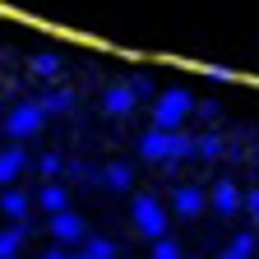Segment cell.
<instances>
[{"mask_svg":"<svg viewBox=\"0 0 259 259\" xmlns=\"http://www.w3.org/2000/svg\"><path fill=\"white\" fill-rule=\"evenodd\" d=\"M130 222H135V232L157 241V236H167V204L153 199V194H139L135 204H130Z\"/></svg>","mask_w":259,"mask_h":259,"instance_id":"6da1fadb","label":"cell"},{"mask_svg":"<svg viewBox=\"0 0 259 259\" xmlns=\"http://www.w3.org/2000/svg\"><path fill=\"white\" fill-rule=\"evenodd\" d=\"M190 107H194V93H190V88H167V93H157V102H153L157 130H181V120L190 116Z\"/></svg>","mask_w":259,"mask_h":259,"instance_id":"7a4b0ae2","label":"cell"},{"mask_svg":"<svg viewBox=\"0 0 259 259\" xmlns=\"http://www.w3.org/2000/svg\"><path fill=\"white\" fill-rule=\"evenodd\" d=\"M47 130V111L37 102H14L10 116H5V135L10 139H32V135H42Z\"/></svg>","mask_w":259,"mask_h":259,"instance_id":"3957f363","label":"cell"},{"mask_svg":"<svg viewBox=\"0 0 259 259\" xmlns=\"http://www.w3.org/2000/svg\"><path fill=\"white\" fill-rule=\"evenodd\" d=\"M47 232H51V241H56V245H79V241L88 236V227H83V218H79V213L60 208V213H51Z\"/></svg>","mask_w":259,"mask_h":259,"instance_id":"277c9868","label":"cell"},{"mask_svg":"<svg viewBox=\"0 0 259 259\" xmlns=\"http://www.w3.org/2000/svg\"><path fill=\"white\" fill-rule=\"evenodd\" d=\"M28 167H32V157L23 153V144H19V139H14L10 148H0V185H14Z\"/></svg>","mask_w":259,"mask_h":259,"instance_id":"5b68a950","label":"cell"},{"mask_svg":"<svg viewBox=\"0 0 259 259\" xmlns=\"http://www.w3.org/2000/svg\"><path fill=\"white\" fill-rule=\"evenodd\" d=\"M28 208H32V194L23 185H5V194H0V213H5L10 222H23Z\"/></svg>","mask_w":259,"mask_h":259,"instance_id":"8992f818","label":"cell"},{"mask_svg":"<svg viewBox=\"0 0 259 259\" xmlns=\"http://www.w3.org/2000/svg\"><path fill=\"white\" fill-rule=\"evenodd\" d=\"M102 107H107V116H130V111L139 107V97H135V88H130V83H111L107 97H102Z\"/></svg>","mask_w":259,"mask_h":259,"instance_id":"52a82bcc","label":"cell"},{"mask_svg":"<svg viewBox=\"0 0 259 259\" xmlns=\"http://www.w3.org/2000/svg\"><path fill=\"white\" fill-rule=\"evenodd\" d=\"M208 204H213L222 218H232V213L241 208V190H236V181H218L213 194H208Z\"/></svg>","mask_w":259,"mask_h":259,"instance_id":"ba28073f","label":"cell"},{"mask_svg":"<svg viewBox=\"0 0 259 259\" xmlns=\"http://www.w3.org/2000/svg\"><path fill=\"white\" fill-rule=\"evenodd\" d=\"M204 204H208V199H204V190H199V185H181V190L171 194V208H176L181 218H194Z\"/></svg>","mask_w":259,"mask_h":259,"instance_id":"9c48e42d","label":"cell"},{"mask_svg":"<svg viewBox=\"0 0 259 259\" xmlns=\"http://www.w3.org/2000/svg\"><path fill=\"white\" fill-rule=\"evenodd\" d=\"M97 185H107V190H130V185H135V167H130V162H107V171L97 176Z\"/></svg>","mask_w":259,"mask_h":259,"instance_id":"30bf717a","label":"cell"},{"mask_svg":"<svg viewBox=\"0 0 259 259\" xmlns=\"http://www.w3.org/2000/svg\"><path fill=\"white\" fill-rule=\"evenodd\" d=\"M28 241V222H10L5 232H0V259H14Z\"/></svg>","mask_w":259,"mask_h":259,"instance_id":"8fae6325","label":"cell"},{"mask_svg":"<svg viewBox=\"0 0 259 259\" xmlns=\"http://www.w3.org/2000/svg\"><path fill=\"white\" fill-rule=\"evenodd\" d=\"M37 204H42L47 213H60V208H70V190L56 185V181H47V185L37 190Z\"/></svg>","mask_w":259,"mask_h":259,"instance_id":"7c38bea8","label":"cell"},{"mask_svg":"<svg viewBox=\"0 0 259 259\" xmlns=\"http://www.w3.org/2000/svg\"><path fill=\"white\" fill-rule=\"evenodd\" d=\"M79 250L88 254V259H116L120 250H116V241H107V236H83L79 241Z\"/></svg>","mask_w":259,"mask_h":259,"instance_id":"4fadbf2b","label":"cell"},{"mask_svg":"<svg viewBox=\"0 0 259 259\" xmlns=\"http://www.w3.org/2000/svg\"><path fill=\"white\" fill-rule=\"evenodd\" d=\"M37 107H42L47 116H51V111H70V107H74V93H70V88H51V93L37 97Z\"/></svg>","mask_w":259,"mask_h":259,"instance_id":"5bb4252c","label":"cell"},{"mask_svg":"<svg viewBox=\"0 0 259 259\" xmlns=\"http://www.w3.org/2000/svg\"><path fill=\"white\" fill-rule=\"evenodd\" d=\"M250 254H254V232H241V236L227 241V250L218 259H250Z\"/></svg>","mask_w":259,"mask_h":259,"instance_id":"9a60e30c","label":"cell"},{"mask_svg":"<svg viewBox=\"0 0 259 259\" xmlns=\"http://www.w3.org/2000/svg\"><path fill=\"white\" fill-rule=\"evenodd\" d=\"M60 65H65V60H60V51H51V47L32 56V70H37L42 79H56V74H60Z\"/></svg>","mask_w":259,"mask_h":259,"instance_id":"2e32d148","label":"cell"},{"mask_svg":"<svg viewBox=\"0 0 259 259\" xmlns=\"http://www.w3.org/2000/svg\"><path fill=\"white\" fill-rule=\"evenodd\" d=\"M37 171H42L47 181H56V176L65 171V157H60L56 148H51V153H42V157H37Z\"/></svg>","mask_w":259,"mask_h":259,"instance_id":"e0dca14e","label":"cell"},{"mask_svg":"<svg viewBox=\"0 0 259 259\" xmlns=\"http://www.w3.org/2000/svg\"><path fill=\"white\" fill-rule=\"evenodd\" d=\"M218 153H222L218 135H194V157H218Z\"/></svg>","mask_w":259,"mask_h":259,"instance_id":"ac0fdd59","label":"cell"},{"mask_svg":"<svg viewBox=\"0 0 259 259\" xmlns=\"http://www.w3.org/2000/svg\"><path fill=\"white\" fill-rule=\"evenodd\" d=\"M153 259H181V245H176L171 236H157V241H153Z\"/></svg>","mask_w":259,"mask_h":259,"instance_id":"d6986e66","label":"cell"},{"mask_svg":"<svg viewBox=\"0 0 259 259\" xmlns=\"http://www.w3.org/2000/svg\"><path fill=\"white\" fill-rule=\"evenodd\" d=\"M241 208H245V213H250V218H254V213H259V194H254V190H250V194H245V199H241Z\"/></svg>","mask_w":259,"mask_h":259,"instance_id":"ffe728a7","label":"cell"},{"mask_svg":"<svg viewBox=\"0 0 259 259\" xmlns=\"http://www.w3.org/2000/svg\"><path fill=\"white\" fill-rule=\"evenodd\" d=\"M190 111H199L204 120H213V116H218V102H199V107H190Z\"/></svg>","mask_w":259,"mask_h":259,"instance_id":"44dd1931","label":"cell"},{"mask_svg":"<svg viewBox=\"0 0 259 259\" xmlns=\"http://www.w3.org/2000/svg\"><path fill=\"white\" fill-rule=\"evenodd\" d=\"M42 259H70V250H65V245H51V250H47Z\"/></svg>","mask_w":259,"mask_h":259,"instance_id":"7402d4cb","label":"cell"},{"mask_svg":"<svg viewBox=\"0 0 259 259\" xmlns=\"http://www.w3.org/2000/svg\"><path fill=\"white\" fill-rule=\"evenodd\" d=\"M70 259H88V254H83V250H79V254H70Z\"/></svg>","mask_w":259,"mask_h":259,"instance_id":"603a6c76","label":"cell"},{"mask_svg":"<svg viewBox=\"0 0 259 259\" xmlns=\"http://www.w3.org/2000/svg\"><path fill=\"white\" fill-rule=\"evenodd\" d=\"M116 259H120V254H116Z\"/></svg>","mask_w":259,"mask_h":259,"instance_id":"cb8c5ba5","label":"cell"}]
</instances>
